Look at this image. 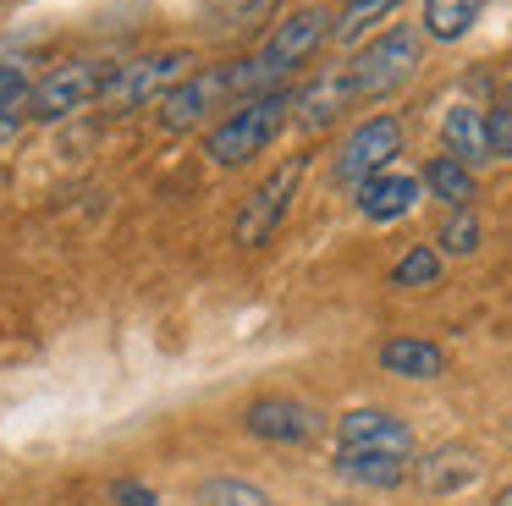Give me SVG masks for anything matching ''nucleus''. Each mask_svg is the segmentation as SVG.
I'll return each instance as SVG.
<instances>
[{"instance_id": "nucleus-1", "label": "nucleus", "mask_w": 512, "mask_h": 506, "mask_svg": "<svg viewBox=\"0 0 512 506\" xmlns=\"http://www.w3.org/2000/svg\"><path fill=\"white\" fill-rule=\"evenodd\" d=\"M331 17L336 11L325 6H303L292 11V17L276 22V33H270L265 44H259L254 55H243V61L226 66V83H232V94H270V88H281L292 72H303V66L314 61V50H320L325 39H331Z\"/></svg>"}, {"instance_id": "nucleus-2", "label": "nucleus", "mask_w": 512, "mask_h": 506, "mask_svg": "<svg viewBox=\"0 0 512 506\" xmlns=\"http://www.w3.org/2000/svg\"><path fill=\"white\" fill-rule=\"evenodd\" d=\"M287 121H292V88H270V94L243 99L232 116H221L210 132H204V160L226 165V171H232V165L259 160V154L281 138Z\"/></svg>"}, {"instance_id": "nucleus-3", "label": "nucleus", "mask_w": 512, "mask_h": 506, "mask_svg": "<svg viewBox=\"0 0 512 506\" xmlns=\"http://www.w3.org/2000/svg\"><path fill=\"white\" fill-rule=\"evenodd\" d=\"M419 44H424L419 28H408V22L375 33V39H369L364 50L342 66L347 83H353V99H386V94H397V88L419 72Z\"/></svg>"}, {"instance_id": "nucleus-4", "label": "nucleus", "mask_w": 512, "mask_h": 506, "mask_svg": "<svg viewBox=\"0 0 512 506\" xmlns=\"http://www.w3.org/2000/svg\"><path fill=\"white\" fill-rule=\"evenodd\" d=\"M193 72V55L188 50H149V55H133V61L111 66L100 99L111 110H138V105H155L166 88H177L182 77Z\"/></svg>"}, {"instance_id": "nucleus-5", "label": "nucleus", "mask_w": 512, "mask_h": 506, "mask_svg": "<svg viewBox=\"0 0 512 506\" xmlns=\"http://www.w3.org/2000/svg\"><path fill=\"white\" fill-rule=\"evenodd\" d=\"M303 171H309V154H292V160H281L276 171L243 198V209H237V220H232L237 248H265V242L276 237V226L287 220V209H292V193H298Z\"/></svg>"}, {"instance_id": "nucleus-6", "label": "nucleus", "mask_w": 512, "mask_h": 506, "mask_svg": "<svg viewBox=\"0 0 512 506\" xmlns=\"http://www.w3.org/2000/svg\"><path fill=\"white\" fill-rule=\"evenodd\" d=\"M397 154H402V116H391V110H386V116L358 121V127L342 138V149H336V182H342V187L369 182V176L391 171Z\"/></svg>"}, {"instance_id": "nucleus-7", "label": "nucleus", "mask_w": 512, "mask_h": 506, "mask_svg": "<svg viewBox=\"0 0 512 506\" xmlns=\"http://www.w3.org/2000/svg\"><path fill=\"white\" fill-rule=\"evenodd\" d=\"M105 77H111V61L56 66L50 77H39V83L28 88V121H61V116H72V110L94 105L100 88H105Z\"/></svg>"}, {"instance_id": "nucleus-8", "label": "nucleus", "mask_w": 512, "mask_h": 506, "mask_svg": "<svg viewBox=\"0 0 512 506\" xmlns=\"http://www.w3.org/2000/svg\"><path fill=\"white\" fill-rule=\"evenodd\" d=\"M243 424H248V435L270 440V446H309L325 429V418H320V407L298 402V396H259V402H248Z\"/></svg>"}, {"instance_id": "nucleus-9", "label": "nucleus", "mask_w": 512, "mask_h": 506, "mask_svg": "<svg viewBox=\"0 0 512 506\" xmlns=\"http://www.w3.org/2000/svg\"><path fill=\"white\" fill-rule=\"evenodd\" d=\"M232 94V83H226V66H204V72H188L177 88H166V94L155 99L160 105V127L166 132H188L199 127L204 116H210L221 99Z\"/></svg>"}, {"instance_id": "nucleus-10", "label": "nucleus", "mask_w": 512, "mask_h": 506, "mask_svg": "<svg viewBox=\"0 0 512 506\" xmlns=\"http://www.w3.org/2000/svg\"><path fill=\"white\" fill-rule=\"evenodd\" d=\"M336 440L347 451H391V457H413V424L391 407H347L336 418Z\"/></svg>"}, {"instance_id": "nucleus-11", "label": "nucleus", "mask_w": 512, "mask_h": 506, "mask_svg": "<svg viewBox=\"0 0 512 506\" xmlns=\"http://www.w3.org/2000/svg\"><path fill=\"white\" fill-rule=\"evenodd\" d=\"M419 198H424V182L413 171H397V165L353 187V204H358V215H364L369 226H391V220L413 215Z\"/></svg>"}, {"instance_id": "nucleus-12", "label": "nucleus", "mask_w": 512, "mask_h": 506, "mask_svg": "<svg viewBox=\"0 0 512 506\" xmlns=\"http://www.w3.org/2000/svg\"><path fill=\"white\" fill-rule=\"evenodd\" d=\"M347 105H353V83H347L342 66H336V72L309 77L303 88H292V121H298L303 132H325Z\"/></svg>"}, {"instance_id": "nucleus-13", "label": "nucleus", "mask_w": 512, "mask_h": 506, "mask_svg": "<svg viewBox=\"0 0 512 506\" xmlns=\"http://www.w3.org/2000/svg\"><path fill=\"white\" fill-rule=\"evenodd\" d=\"M479 473H485V462H479V451L468 446H435L430 457L413 462V479H419V490L430 495H463L479 484Z\"/></svg>"}, {"instance_id": "nucleus-14", "label": "nucleus", "mask_w": 512, "mask_h": 506, "mask_svg": "<svg viewBox=\"0 0 512 506\" xmlns=\"http://www.w3.org/2000/svg\"><path fill=\"white\" fill-rule=\"evenodd\" d=\"M441 143L452 160H463L468 171L474 165H490V132H485V110L479 105H452L441 116Z\"/></svg>"}, {"instance_id": "nucleus-15", "label": "nucleus", "mask_w": 512, "mask_h": 506, "mask_svg": "<svg viewBox=\"0 0 512 506\" xmlns=\"http://www.w3.org/2000/svg\"><path fill=\"white\" fill-rule=\"evenodd\" d=\"M375 358H380V369L397 374V380H441L446 374V352L424 336H391Z\"/></svg>"}, {"instance_id": "nucleus-16", "label": "nucleus", "mask_w": 512, "mask_h": 506, "mask_svg": "<svg viewBox=\"0 0 512 506\" xmlns=\"http://www.w3.org/2000/svg\"><path fill=\"white\" fill-rule=\"evenodd\" d=\"M336 473L358 490H397L408 479V457H391V451H336Z\"/></svg>"}, {"instance_id": "nucleus-17", "label": "nucleus", "mask_w": 512, "mask_h": 506, "mask_svg": "<svg viewBox=\"0 0 512 506\" xmlns=\"http://www.w3.org/2000/svg\"><path fill=\"white\" fill-rule=\"evenodd\" d=\"M419 182H424V193L441 198L446 209H474L479 182H474V171H468L463 160H452V154H435V160L419 171Z\"/></svg>"}, {"instance_id": "nucleus-18", "label": "nucleus", "mask_w": 512, "mask_h": 506, "mask_svg": "<svg viewBox=\"0 0 512 506\" xmlns=\"http://www.w3.org/2000/svg\"><path fill=\"white\" fill-rule=\"evenodd\" d=\"M479 11H485V0H424L419 17H424V33H430V39L452 44L479 22Z\"/></svg>"}, {"instance_id": "nucleus-19", "label": "nucleus", "mask_w": 512, "mask_h": 506, "mask_svg": "<svg viewBox=\"0 0 512 506\" xmlns=\"http://www.w3.org/2000/svg\"><path fill=\"white\" fill-rule=\"evenodd\" d=\"M397 6H402V0H347V6L331 17V39L336 44H358L369 28H380Z\"/></svg>"}, {"instance_id": "nucleus-20", "label": "nucleus", "mask_w": 512, "mask_h": 506, "mask_svg": "<svg viewBox=\"0 0 512 506\" xmlns=\"http://www.w3.org/2000/svg\"><path fill=\"white\" fill-rule=\"evenodd\" d=\"M479 242H485V220L474 215V209H446V226L441 237H435V253H452V259H468V253H479Z\"/></svg>"}, {"instance_id": "nucleus-21", "label": "nucleus", "mask_w": 512, "mask_h": 506, "mask_svg": "<svg viewBox=\"0 0 512 506\" xmlns=\"http://www.w3.org/2000/svg\"><path fill=\"white\" fill-rule=\"evenodd\" d=\"M193 501H199V506H270V495L259 490V484H248V479H232V473H215V479H199Z\"/></svg>"}, {"instance_id": "nucleus-22", "label": "nucleus", "mask_w": 512, "mask_h": 506, "mask_svg": "<svg viewBox=\"0 0 512 506\" xmlns=\"http://www.w3.org/2000/svg\"><path fill=\"white\" fill-rule=\"evenodd\" d=\"M435 281H441V253L424 248V242H413V248L391 264V286H402V292H424V286H435Z\"/></svg>"}, {"instance_id": "nucleus-23", "label": "nucleus", "mask_w": 512, "mask_h": 506, "mask_svg": "<svg viewBox=\"0 0 512 506\" xmlns=\"http://www.w3.org/2000/svg\"><path fill=\"white\" fill-rule=\"evenodd\" d=\"M485 132H490V160H512V110L490 105L485 110Z\"/></svg>"}, {"instance_id": "nucleus-24", "label": "nucleus", "mask_w": 512, "mask_h": 506, "mask_svg": "<svg viewBox=\"0 0 512 506\" xmlns=\"http://www.w3.org/2000/svg\"><path fill=\"white\" fill-rule=\"evenodd\" d=\"M28 88H34V83H28V72H23V66L0 61V110H17V105L28 99Z\"/></svg>"}, {"instance_id": "nucleus-25", "label": "nucleus", "mask_w": 512, "mask_h": 506, "mask_svg": "<svg viewBox=\"0 0 512 506\" xmlns=\"http://www.w3.org/2000/svg\"><path fill=\"white\" fill-rule=\"evenodd\" d=\"M111 495H116V506H160L155 490H149V484H138V479H116Z\"/></svg>"}, {"instance_id": "nucleus-26", "label": "nucleus", "mask_w": 512, "mask_h": 506, "mask_svg": "<svg viewBox=\"0 0 512 506\" xmlns=\"http://www.w3.org/2000/svg\"><path fill=\"white\" fill-rule=\"evenodd\" d=\"M501 110H512V83H507V88H501Z\"/></svg>"}, {"instance_id": "nucleus-27", "label": "nucleus", "mask_w": 512, "mask_h": 506, "mask_svg": "<svg viewBox=\"0 0 512 506\" xmlns=\"http://www.w3.org/2000/svg\"><path fill=\"white\" fill-rule=\"evenodd\" d=\"M496 506H512V484H507V490H501V495H496Z\"/></svg>"}]
</instances>
